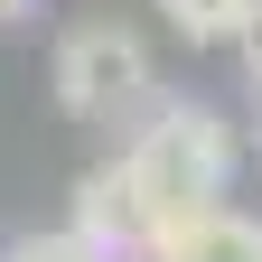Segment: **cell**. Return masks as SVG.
I'll return each instance as SVG.
<instances>
[{
    "label": "cell",
    "mask_w": 262,
    "mask_h": 262,
    "mask_svg": "<svg viewBox=\"0 0 262 262\" xmlns=\"http://www.w3.org/2000/svg\"><path fill=\"white\" fill-rule=\"evenodd\" d=\"M159 19H169L187 47H244L253 19H262V0H159Z\"/></svg>",
    "instance_id": "cell-5"
},
{
    "label": "cell",
    "mask_w": 262,
    "mask_h": 262,
    "mask_svg": "<svg viewBox=\"0 0 262 262\" xmlns=\"http://www.w3.org/2000/svg\"><path fill=\"white\" fill-rule=\"evenodd\" d=\"M244 75H253V94H262V19H253V38H244Z\"/></svg>",
    "instance_id": "cell-7"
},
{
    "label": "cell",
    "mask_w": 262,
    "mask_h": 262,
    "mask_svg": "<svg viewBox=\"0 0 262 262\" xmlns=\"http://www.w3.org/2000/svg\"><path fill=\"white\" fill-rule=\"evenodd\" d=\"M131 187H141L150 225L159 215H187V206H225V187L244 169V141L215 103H187V94H159V103L131 122V150H122Z\"/></svg>",
    "instance_id": "cell-1"
},
{
    "label": "cell",
    "mask_w": 262,
    "mask_h": 262,
    "mask_svg": "<svg viewBox=\"0 0 262 262\" xmlns=\"http://www.w3.org/2000/svg\"><path fill=\"white\" fill-rule=\"evenodd\" d=\"M28 10H38V0H0V28H19V19H28Z\"/></svg>",
    "instance_id": "cell-8"
},
{
    "label": "cell",
    "mask_w": 262,
    "mask_h": 262,
    "mask_svg": "<svg viewBox=\"0 0 262 262\" xmlns=\"http://www.w3.org/2000/svg\"><path fill=\"white\" fill-rule=\"evenodd\" d=\"M159 47L122 19H75L56 38V103L75 122H141L159 103Z\"/></svg>",
    "instance_id": "cell-2"
},
{
    "label": "cell",
    "mask_w": 262,
    "mask_h": 262,
    "mask_svg": "<svg viewBox=\"0 0 262 262\" xmlns=\"http://www.w3.org/2000/svg\"><path fill=\"white\" fill-rule=\"evenodd\" d=\"M141 262H262V215L244 206H187V215H159Z\"/></svg>",
    "instance_id": "cell-3"
},
{
    "label": "cell",
    "mask_w": 262,
    "mask_h": 262,
    "mask_svg": "<svg viewBox=\"0 0 262 262\" xmlns=\"http://www.w3.org/2000/svg\"><path fill=\"white\" fill-rule=\"evenodd\" d=\"M0 262H10V253H0Z\"/></svg>",
    "instance_id": "cell-9"
},
{
    "label": "cell",
    "mask_w": 262,
    "mask_h": 262,
    "mask_svg": "<svg viewBox=\"0 0 262 262\" xmlns=\"http://www.w3.org/2000/svg\"><path fill=\"white\" fill-rule=\"evenodd\" d=\"M75 234H84L94 253H141V244H150V206H141V187H131L122 159L75 178Z\"/></svg>",
    "instance_id": "cell-4"
},
{
    "label": "cell",
    "mask_w": 262,
    "mask_h": 262,
    "mask_svg": "<svg viewBox=\"0 0 262 262\" xmlns=\"http://www.w3.org/2000/svg\"><path fill=\"white\" fill-rule=\"evenodd\" d=\"M10 262H113V253H94L75 225H56V234H19V244H10Z\"/></svg>",
    "instance_id": "cell-6"
}]
</instances>
